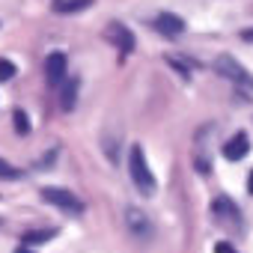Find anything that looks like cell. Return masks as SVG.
<instances>
[{"label":"cell","instance_id":"cell-18","mask_svg":"<svg viewBox=\"0 0 253 253\" xmlns=\"http://www.w3.org/2000/svg\"><path fill=\"white\" fill-rule=\"evenodd\" d=\"M18 253H30V250H27V247H18Z\"/></svg>","mask_w":253,"mask_h":253},{"label":"cell","instance_id":"cell-4","mask_svg":"<svg viewBox=\"0 0 253 253\" xmlns=\"http://www.w3.org/2000/svg\"><path fill=\"white\" fill-rule=\"evenodd\" d=\"M107 39H110L122 54H131V51H134V33L125 27V24H110V27H107Z\"/></svg>","mask_w":253,"mask_h":253},{"label":"cell","instance_id":"cell-1","mask_svg":"<svg viewBox=\"0 0 253 253\" xmlns=\"http://www.w3.org/2000/svg\"><path fill=\"white\" fill-rule=\"evenodd\" d=\"M128 173H131V182L137 185L140 194H146V197L155 194V176H152V170H149L146 155H143L140 146H131V152H128Z\"/></svg>","mask_w":253,"mask_h":253},{"label":"cell","instance_id":"cell-9","mask_svg":"<svg viewBox=\"0 0 253 253\" xmlns=\"http://www.w3.org/2000/svg\"><path fill=\"white\" fill-rule=\"evenodd\" d=\"M214 214H220V220L223 223H241V211H238V206L235 203H229L226 197H220L217 203H214Z\"/></svg>","mask_w":253,"mask_h":253},{"label":"cell","instance_id":"cell-12","mask_svg":"<svg viewBox=\"0 0 253 253\" xmlns=\"http://www.w3.org/2000/svg\"><path fill=\"white\" fill-rule=\"evenodd\" d=\"M75 95H78V81L66 84V89H63V110H72L75 107Z\"/></svg>","mask_w":253,"mask_h":253},{"label":"cell","instance_id":"cell-7","mask_svg":"<svg viewBox=\"0 0 253 253\" xmlns=\"http://www.w3.org/2000/svg\"><path fill=\"white\" fill-rule=\"evenodd\" d=\"M247 152H250V140H247V134H244V131H238L235 137H229V140H226V146H223V155H226L229 161H241Z\"/></svg>","mask_w":253,"mask_h":253},{"label":"cell","instance_id":"cell-10","mask_svg":"<svg viewBox=\"0 0 253 253\" xmlns=\"http://www.w3.org/2000/svg\"><path fill=\"white\" fill-rule=\"evenodd\" d=\"M86 6H92V0H54V12H81V9H86Z\"/></svg>","mask_w":253,"mask_h":253},{"label":"cell","instance_id":"cell-17","mask_svg":"<svg viewBox=\"0 0 253 253\" xmlns=\"http://www.w3.org/2000/svg\"><path fill=\"white\" fill-rule=\"evenodd\" d=\"M247 191L253 194V173H250V179H247Z\"/></svg>","mask_w":253,"mask_h":253},{"label":"cell","instance_id":"cell-5","mask_svg":"<svg viewBox=\"0 0 253 253\" xmlns=\"http://www.w3.org/2000/svg\"><path fill=\"white\" fill-rule=\"evenodd\" d=\"M45 78H48V84L51 86H57V84H63L66 81V54H51L48 60H45Z\"/></svg>","mask_w":253,"mask_h":253},{"label":"cell","instance_id":"cell-2","mask_svg":"<svg viewBox=\"0 0 253 253\" xmlns=\"http://www.w3.org/2000/svg\"><path fill=\"white\" fill-rule=\"evenodd\" d=\"M42 200L51 203V206H57L66 214H81L84 211V203L72 191H66V188H42Z\"/></svg>","mask_w":253,"mask_h":253},{"label":"cell","instance_id":"cell-11","mask_svg":"<svg viewBox=\"0 0 253 253\" xmlns=\"http://www.w3.org/2000/svg\"><path fill=\"white\" fill-rule=\"evenodd\" d=\"M57 235V229H36V232H27L21 241H24V247H33V244H45V241H51Z\"/></svg>","mask_w":253,"mask_h":253},{"label":"cell","instance_id":"cell-15","mask_svg":"<svg viewBox=\"0 0 253 253\" xmlns=\"http://www.w3.org/2000/svg\"><path fill=\"white\" fill-rule=\"evenodd\" d=\"M12 75H15V66L9 60H0V81H9Z\"/></svg>","mask_w":253,"mask_h":253},{"label":"cell","instance_id":"cell-8","mask_svg":"<svg viewBox=\"0 0 253 253\" xmlns=\"http://www.w3.org/2000/svg\"><path fill=\"white\" fill-rule=\"evenodd\" d=\"M155 27H158V33H164V36H182L185 21H182L179 15H173V12H161V15L155 18Z\"/></svg>","mask_w":253,"mask_h":253},{"label":"cell","instance_id":"cell-14","mask_svg":"<svg viewBox=\"0 0 253 253\" xmlns=\"http://www.w3.org/2000/svg\"><path fill=\"white\" fill-rule=\"evenodd\" d=\"M18 176H21V170H15L9 161L0 158V179H18Z\"/></svg>","mask_w":253,"mask_h":253},{"label":"cell","instance_id":"cell-3","mask_svg":"<svg viewBox=\"0 0 253 253\" xmlns=\"http://www.w3.org/2000/svg\"><path fill=\"white\" fill-rule=\"evenodd\" d=\"M217 72L223 75V78H229V81H235V84H241V86H253V78H250V72L235 60V57H229V54H223V57H217Z\"/></svg>","mask_w":253,"mask_h":253},{"label":"cell","instance_id":"cell-13","mask_svg":"<svg viewBox=\"0 0 253 253\" xmlns=\"http://www.w3.org/2000/svg\"><path fill=\"white\" fill-rule=\"evenodd\" d=\"M12 116H15V131H18V134H27V131H30V122H27V113H24V110H15Z\"/></svg>","mask_w":253,"mask_h":253},{"label":"cell","instance_id":"cell-6","mask_svg":"<svg viewBox=\"0 0 253 253\" xmlns=\"http://www.w3.org/2000/svg\"><path fill=\"white\" fill-rule=\"evenodd\" d=\"M125 223H128V229H131L137 238H149V235H152L149 217H146L143 211H137V209H128V211H125Z\"/></svg>","mask_w":253,"mask_h":253},{"label":"cell","instance_id":"cell-16","mask_svg":"<svg viewBox=\"0 0 253 253\" xmlns=\"http://www.w3.org/2000/svg\"><path fill=\"white\" fill-rule=\"evenodd\" d=\"M214 253H238L229 241H220V244H214Z\"/></svg>","mask_w":253,"mask_h":253}]
</instances>
